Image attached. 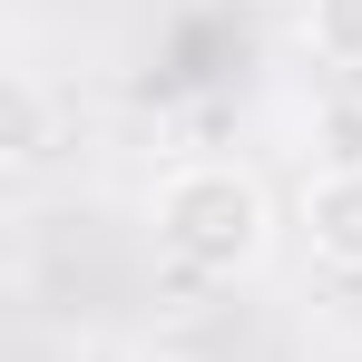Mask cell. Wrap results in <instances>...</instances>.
Segmentation results:
<instances>
[{
	"mask_svg": "<svg viewBox=\"0 0 362 362\" xmlns=\"http://www.w3.org/2000/svg\"><path fill=\"white\" fill-rule=\"evenodd\" d=\"M294 30H303V49L323 69H362V0H303Z\"/></svg>",
	"mask_w": 362,
	"mask_h": 362,
	"instance_id": "4",
	"label": "cell"
},
{
	"mask_svg": "<svg viewBox=\"0 0 362 362\" xmlns=\"http://www.w3.org/2000/svg\"><path fill=\"white\" fill-rule=\"evenodd\" d=\"M118 362H196V353H177V343H137V353H118Z\"/></svg>",
	"mask_w": 362,
	"mask_h": 362,
	"instance_id": "5",
	"label": "cell"
},
{
	"mask_svg": "<svg viewBox=\"0 0 362 362\" xmlns=\"http://www.w3.org/2000/svg\"><path fill=\"white\" fill-rule=\"evenodd\" d=\"M294 235L323 274H362V157H333L294 186Z\"/></svg>",
	"mask_w": 362,
	"mask_h": 362,
	"instance_id": "2",
	"label": "cell"
},
{
	"mask_svg": "<svg viewBox=\"0 0 362 362\" xmlns=\"http://www.w3.org/2000/svg\"><path fill=\"white\" fill-rule=\"evenodd\" d=\"M147 226H157V255L186 264L196 284H245V274H264V255H274V196L255 167L235 157H186L167 177L147 186Z\"/></svg>",
	"mask_w": 362,
	"mask_h": 362,
	"instance_id": "1",
	"label": "cell"
},
{
	"mask_svg": "<svg viewBox=\"0 0 362 362\" xmlns=\"http://www.w3.org/2000/svg\"><path fill=\"white\" fill-rule=\"evenodd\" d=\"M0 147H10V177H40L49 157H59V108H49V88L20 69L10 78V127H0Z\"/></svg>",
	"mask_w": 362,
	"mask_h": 362,
	"instance_id": "3",
	"label": "cell"
}]
</instances>
